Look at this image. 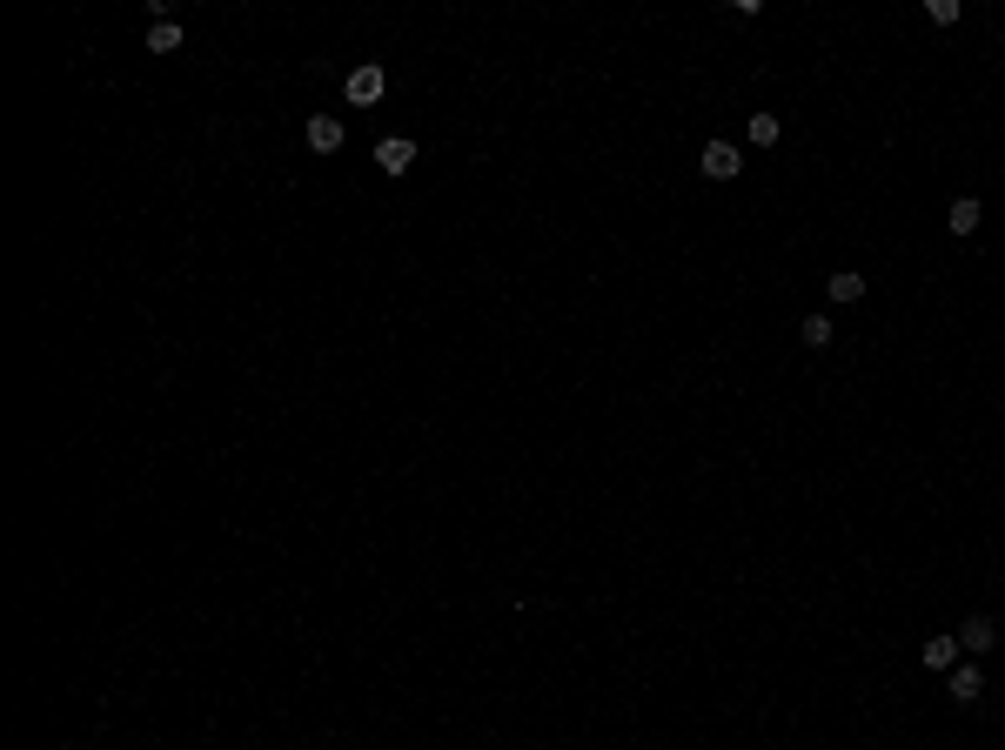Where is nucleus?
<instances>
[{
	"label": "nucleus",
	"instance_id": "nucleus-1",
	"mask_svg": "<svg viewBox=\"0 0 1005 750\" xmlns=\"http://www.w3.org/2000/svg\"><path fill=\"white\" fill-rule=\"evenodd\" d=\"M382 88H389V81H382V67H356V74L342 81V101H349V108H376Z\"/></svg>",
	"mask_w": 1005,
	"mask_h": 750
},
{
	"label": "nucleus",
	"instance_id": "nucleus-2",
	"mask_svg": "<svg viewBox=\"0 0 1005 750\" xmlns=\"http://www.w3.org/2000/svg\"><path fill=\"white\" fill-rule=\"evenodd\" d=\"M376 168H382V175H409V168H416V141H409V134L376 141Z\"/></svg>",
	"mask_w": 1005,
	"mask_h": 750
},
{
	"label": "nucleus",
	"instance_id": "nucleus-3",
	"mask_svg": "<svg viewBox=\"0 0 1005 750\" xmlns=\"http://www.w3.org/2000/svg\"><path fill=\"white\" fill-rule=\"evenodd\" d=\"M697 168H704L711 181H737V168H744V161H737V148H731V141H711V148L697 155Z\"/></svg>",
	"mask_w": 1005,
	"mask_h": 750
},
{
	"label": "nucleus",
	"instance_id": "nucleus-4",
	"mask_svg": "<svg viewBox=\"0 0 1005 750\" xmlns=\"http://www.w3.org/2000/svg\"><path fill=\"white\" fill-rule=\"evenodd\" d=\"M999 643V623L992 617H965V630H959V650H972V657H985Z\"/></svg>",
	"mask_w": 1005,
	"mask_h": 750
},
{
	"label": "nucleus",
	"instance_id": "nucleus-5",
	"mask_svg": "<svg viewBox=\"0 0 1005 750\" xmlns=\"http://www.w3.org/2000/svg\"><path fill=\"white\" fill-rule=\"evenodd\" d=\"M918 663H925V670H945V677H952V670H959V637H932L925 650H918Z\"/></svg>",
	"mask_w": 1005,
	"mask_h": 750
},
{
	"label": "nucleus",
	"instance_id": "nucleus-6",
	"mask_svg": "<svg viewBox=\"0 0 1005 750\" xmlns=\"http://www.w3.org/2000/svg\"><path fill=\"white\" fill-rule=\"evenodd\" d=\"M309 148L315 155H335V148H342V121H335V114H309Z\"/></svg>",
	"mask_w": 1005,
	"mask_h": 750
},
{
	"label": "nucleus",
	"instance_id": "nucleus-7",
	"mask_svg": "<svg viewBox=\"0 0 1005 750\" xmlns=\"http://www.w3.org/2000/svg\"><path fill=\"white\" fill-rule=\"evenodd\" d=\"M979 697H985L979 663H959V670H952V704H979Z\"/></svg>",
	"mask_w": 1005,
	"mask_h": 750
},
{
	"label": "nucleus",
	"instance_id": "nucleus-8",
	"mask_svg": "<svg viewBox=\"0 0 1005 750\" xmlns=\"http://www.w3.org/2000/svg\"><path fill=\"white\" fill-rule=\"evenodd\" d=\"M175 47H181V27L168 21V14H155V21H148V54H175Z\"/></svg>",
	"mask_w": 1005,
	"mask_h": 750
},
{
	"label": "nucleus",
	"instance_id": "nucleus-9",
	"mask_svg": "<svg viewBox=\"0 0 1005 750\" xmlns=\"http://www.w3.org/2000/svg\"><path fill=\"white\" fill-rule=\"evenodd\" d=\"M945 221H952V235H972V228H979V221H985V208H979V201H972V195H959V201H952V215H945Z\"/></svg>",
	"mask_w": 1005,
	"mask_h": 750
},
{
	"label": "nucleus",
	"instance_id": "nucleus-10",
	"mask_svg": "<svg viewBox=\"0 0 1005 750\" xmlns=\"http://www.w3.org/2000/svg\"><path fill=\"white\" fill-rule=\"evenodd\" d=\"M825 288H831V302H858V295H865V275H858V268H838Z\"/></svg>",
	"mask_w": 1005,
	"mask_h": 750
},
{
	"label": "nucleus",
	"instance_id": "nucleus-11",
	"mask_svg": "<svg viewBox=\"0 0 1005 750\" xmlns=\"http://www.w3.org/2000/svg\"><path fill=\"white\" fill-rule=\"evenodd\" d=\"M804 349H831V315H804Z\"/></svg>",
	"mask_w": 1005,
	"mask_h": 750
},
{
	"label": "nucleus",
	"instance_id": "nucleus-12",
	"mask_svg": "<svg viewBox=\"0 0 1005 750\" xmlns=\"http://www.w3.org/2000/svg\"><path fill=\"white\" fill-rule=\"evenodd\" d=\"M959 14H965L959 0H925V21L932 27H959Z\"/></svg>",
	"mask_w": 1005,
	"mask_h": 750
},
{
	"label": "nucleus",
	"instance_id": "nucleus-13",
	"mask_svg": "<svg viewBox=\"0 0 1005 750\" xmlns=\"http://www.w3.org/2000/svg\"><path fill=\"white\" fill-rule=\"evenodd\" d=\"M778 141V114H751V148H771Z\"/></svg>",
	"mask_w": 1005,
	"mask_h": 750
}]
</instances>
